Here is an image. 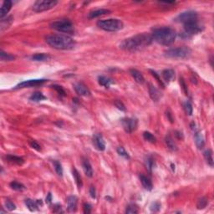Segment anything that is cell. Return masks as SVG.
Wrapping results in <instances>:
<instances>
[{
  "instance_id": "obj_1",
  "label": "cell",
  "mask_w": 214,
  "mask_h": 214,
  "mask_svg": "<svg viewBox=\"0 0 214 214\" xmlns=\"http://www.w3.org/2000/svg\"><path fill=\"white\" fill-rule=\"evenodd\" d=\"M153 41L152 36L150 34L143 33L132 37L124 40L121 43L120 48L126 51H138L148 47Z\"/></svg>"
},
{
  "instance_id": "obj_2",
  "label": "cell",
  "mask_w": 214,
  "mask_h": 214,
  "mask_svg": "<svg viewBox=\"0 0 214 214\" xmlns=\"http://www.w3.org/2000/svg\"><path fill=\"white\" fill-rule=\"evenodd\" d=\"M46 42L54 49L60 50H69L74 49L75 46V41L71 37L60 34L48 35L46 37Z\"/></svg>"
},
{
  "instance_id": "obj_3",
  "label": "cell",
  "mask_w": 214,
  "mask_h": 214,
  "mask_svg": "<svg viewBox=\"0 0 214 214\" xmlns=\"http://www.w3.org/2000/svg\"><path fill=\"white\" fill-rule=\"evenodd\" d=\"M151 36L153 40L160 45L168 46L175 41L177 37V33L174 29L170 27H162L155 29Z\"/></svg>"
},
{
  "instance_id": "obj_4",
  "label": "cell",
  "mask_w": 214,
  "mask_h": 214,
  "mask_svg": "<svg viewBox=\"0 0 214 214\" xmlns=\"http://www.w3.org/2000/svg\"><path fill=\"white\" fill-rule=\"evenodd\" d=\"M97 26L105 31L117 32L123 29L124 24L120 19H109L99 20L97 22Z\"/></svg>"
},
{
  "instance_id": "obj_5",
  "label": "cell",
  "mask_w": 214,
  "mask_h": 214,
  "mask_svg": "<svg viewBox=\"0 0 214 214\" xmlns=\"http://www.w3.org/2000/svg\"><path fill=\"white\" fill-rule=\"evenodd\" d=\"M50 27L52 29L57 30V31L65 33V34L73 35L74 33V25L68 19H61V20H57V21L53 22L50 24Z\"/></svg>"
},
{
  "instance_id": "obj_6",
  "label": "cell",
  "mask_w": 214,
  "mask_h": 214,
  "mask_svg": "<svg viewBox=\"0 0 214 214\" xmlns=\"http://www.w3.org/2000/svg\"><path fill=\"white\" fill-rule=\"evenodd\" d=\"M192 53V50L188 47H178L172 48L165 51V55L170 58L176 59H185L188 58Z\"/></svg>"
},
{
  "instance_id": "obj_7",
  "label": "cell",
  "mask_w": 214,
  "mask_h": 214,
  "mask_svg": "<svg viewBox=\"0 0 214 214\" xmlns=\"http://www.w3.org/2000/svg\"><path fill=\"white\" fill-rule=\"evenodd\" d=\"M175 21L177 23H182L183 24L197 21V13L193 10L185 11V12L180 13L175 19Z\"/></svg>"
},
{
  "instance_id": "obj_8",
  "label": "cell",
  "mask_w": 214,
  "mask_h": 214,
  "mask_svg": "<svg viewBox=\"0 0 214 214\" xmlns=\"http://www.w3.org/2000/svg\"><path fill=\"white\" fill-rule=\"evenodd\" d=\"M203 26L198 24V22H192L189 24H184V33L183 35H186V37L188 38L193 35H197L203 30Z\"/></svg>"
},
{
  "instance_id": "obj_9",
  "label": "cell",
  "mask_w": 214,
  "mask_h": 214,
  "mask_svg": "<svg viewBox=\"0 0 214 214\" xmlns=\"http://www.w3.org/2000/svg\"><path fill=\"white\" fill-rule=\"evenodd\" d=\"M58 3V1H47V0H39L36 1L33 6V9L37 13L44 12L53 8Z\"/></svg>"
},
{
  "instance_id": "obj_10",
  "label": "cell",
  "mask_w": 214,
  "mask_h": 214,
  "mask_svg": "<svg viewBox=\"0 0 214 214\" xmlns=\"http://www.w3.org/2000/svg\"><path fill=\"white\" fill-rule=\"evenodd\" d=\"M122 126L126 131V132L131 133L137 128V120L134 118H124L121 121Z\"/></svg>"
},
{
  "instance_id": "obj_11",
  "label": "cell",
  "mask_w": 214,
  "mask_h": 214,
  "mask_svg": "<svg viewBox=\"0 0 214 214\" xmlns=\"http://www.w3.org/2000/svg\"><path fill=\"white\" fill-rule=\"evenodd\" d=\"M47 81L46 79H29L26 81L21 82L19 85L15 86V89H22V88H29V87H35V86H39V85H43L44 83Z\"/></svg>"
},
{
  "instance_id": "obj_12",
  "label": "cell",
  "mask_w": 214,
  "mask_h": 214,
  "mask_svg": "<svg viewBox=\"0 0 214 214\" xmlns=\"http://www.w3.org/2000/svg\"><path fill=\"white\" fill-rule=\"evenodd\" d=\"M74 89L75 90V92L80 96H90V91L88 89V87L85 84H83L81 82H78L76 84L74 85Z\"/></svg>"
},
{
  "instance_id": "obj_13",
  "label": "cell",
  "mask_w": 214,
  "mask_h": 214,
  "mask_svg": "<svg viewBox=\"0 0 214 214\" xmlns=\"http://www.w3.org/2000/svg\"><path fill=\"white\" fill-rule=\"evenodd\" d=\"M93 142H94V145L96 147L97 150L101 151H105L106 149V143H105V140H104L103 137L101 134H95L94 136V138H93Z\"/></svg>"
},
{
  "instance_id": "obj_14",
  "label": "cell",
  "mask_w": 214,
  "mask_h": 214,
  "mask_svg": "<svg viewBox=\"0 0 214 214\" xmlns=\"http://www.w3.org/2000/svg\"><path fill=\"white\" fill-rule=\"evenodd\" d=\"M78 199L75 196H69L67 198V209L69 212H75L77 209Z\"/></svg>"
},
{
  "instance_id": "obj_15",
  "label": "cell",
  "mask_w": 214,
  "mask_h": 214,
  "mask_svg": "<svg viewBox=\"0 0 214 214\" xmlns=\"http://www.w3.org/2000/svg\"><path fill=\"white\" fill-rule=\"evenodd\" d=\"M149 95L153 101H158L161 98V91L152 85H149Z\"/></svg>"
},
{
  "instance_id": "obj_16",
  "label": "cell",
  "mask_w": 214,
  "mask_h": 214,
  "mask_svg": "<svg viewBox=\"0 0 214 214\" xmlns=\"http://www.w3.org/2000/svg\"><path fill=\"white\" fill-rule=\"evenodd\" d=\"M82 167L84 170L85 174L88 177H93V169L91 165H90V161H88V159L83 158L82 159Z\"/></svg>"
},
{
  "instance_id": "obj_17",
  "label": "cell",
  "mask_w": 214,
  "mask_h": 214,
  "mask_svg": "<svg viewBox=\"0 0 214 214\" xmlns=\"http://www.w3.org/2000/svg\"><path fill=\"white\" fill-rule=\"evenodd\" d=\"M194 140H195V143L198 149H202L203 148L204 145H205V140H204V137L201 131H196L195 135H194Z\"/></svg>"
},
{
  "instance_id": "obj_18",
  "label": "cell",
  "mask_w": 214,
  "mask_h": 214,
  "mask_svg": "<svg viewBox=\"0 0 214 214\" xmlns=\"http://www.w3.org/2000/svg\"><path fill=\"white\" fill-rule=\"evenodd\" d=\"M111 13V11L108 10V9H105V8L96 9V10L91 11V12H90V13H88V18L90 19H95V18H97V17H100V16L108 14V13Z\"/></svg>"
},
{
  "instance_id": "obj_19",
  "label": "cell",
  "mask_w": 214,
  "mask_h": 214,
  "mask_svg": "<svg viewBox=\"0 0 214 214\" xmlns=\"http://www.w3.org/2000/svg\"><path fill=\"white\" fill-rule=\"evenodd\" d=\"M130 74H131V75L133 77V79H135L136 82H137L138 84L142 85L143 83L145 82L144 76H143L142 74H141L140 71H138L137 69H130Z\"/></svg>"
},
{
  "instance_id": "obj_20",
  "label": "cell",
  "mask_w": 214,
  "mask_h": 214,
  "mask_svg": "<svg viewBox=\"0 0 214 214\" xmlns=\"http://www.w3.org/2000/svg\"><path fill=\"white\" fill-rule=\"evenodd\" d=\"M12 7V2L10 0H5L2 4L1 7V10H0V17L3 19L4 16L7 15V13L9 12Z\"/></svg>"
},
{
  "instance_id": "obj_21",
  "label": "cell",
  "mask_w": 214,
  "mask_h": 214,
  "mask_svg": "<svg viewBox=\"0 0 214 214\" xmlns=\"http://www.w3.org/2000/svg\"><path fill=\"white\" fill-rule=\"evenodd\" d=\"M161 75L163 77V79L167 83H169L172 80H173L175 78V72L173 69H164L162 73H161Z\"/></svg>"
},
{
  "instance_id": "obj_22",
  "label": "cell",
  "mask_w": 214,
  "mask_h": 214,
  "mask_svg": "<svg viewBox=\"0 0 214 214\" xmlns=\"http://www.w3.org/2000/svg\"><path fill=\"white\" fill-rule=\"evenodd\" d=\"M140 183L142 184L143 188H145V190L147 191H151L152 190V188H153V185H152V183L151 181L147 177H145L144 175H140Z\"/></svg>"
},
{
  "instance_id": "obj_23",
  "label": "cell",
  "mask_w": 214,
  "mask_h": 214,
  "mask_svg": "<svg viewBox=\"0 0 214 214\" xmlns=\"http://www.w3.org/2000/svg\"><path fill=\"white\" fill-rule=\"evenodd\" d=\"M98 81H99L100 85L106 88H109L113 84V80L106 76H100L98 79Z\"/></svg>"
},
{
  "instance_id": "obj_24",
  "label": "cell",
  "mask_w": 214,
  "mask_h": 214,
  "mask_svg": "<svg viewBox=\"0 0 214 214\" xmlns=\"http://www.w3.org/2000/svg\"><path fill=\"white\" fill-rule=\"evenodd\" d=\"M212 151L211 149H207V151L203 152L204 158L206 160L207 163L208 164L210 167H213V157H212Z\"/></svg>"
},
{
  "instance_id": "obj_25",
  "label": "cell",
  "mask_w": 214,
  "mask_h": 214,
  "mask_svg": "<svg viewBox=\"0 0 214 214\" xmlns=\"http://www.w3.org/2000/svg\"><path fill=\"white\" fill-rule=\"evenodd\" d=\"M6 160L9 161V162H11V163L17 164V165H22L24 162L23 158L19 157V156H13V155H8V156H6Z\"/></svg>"
},
{
  "instance_id": "obj_26",
  "label": "cell",
  "mask_w": 214,
  "mask_h": 214,
  "mask_svg": "<svg viewBox=\"0 0 214 214\" xmlns=\"http://www.w3.org/2000/svg\"><path fill=\"white\" fill-rule=\"evenodd\" d=\"M165 142H166L167 147L169 148L170 150H172V151H177V145H176V143H175L174 140L172 139V136H167L166 138H165Z\"/></svg>"
},
{
  "instance_id": "obj_27",
  "label": "cell",
  "mask_w": 214,
  "mask_h": 214,
  "mask_svg": "<svg viewBox=\"0 0 214 214\" xmlns=\"http://www.w3.org/2000/svg\"><path fill=\"white\" fill-rule=\"evenodd\" d=\"M25 205L29 208L30 212H35L39 209V206L36 203V202H34L31 199H26L25 200Z\"/></svg>"
},
{
  "instance_id": "obj_28",
  "label": "cell",
  "mask_w": 214,
  "mask_h": 214,
  "mask_svg": "<svg viewBox=\"0 0 214 214\" xmlns=\"http://www.w3.org/2000/svg\"><path fill=\"white\" fill-rule=\"evenodd\" d=\"M29 100L34 102H39L43 100H45V96L41 92H35L32 94L31 96L29 97Z\"/></svg>"
},
{
  "instance_id": "obj_29",
  "label": "cell",
  "mask_w": 214,
  "mask_h": 214,
  "mask_svg": "<svg viewBox=\"0 0 214 214\" xmlns=\"http://www.w3.org/2000/svg\"><path fill=\"white\" fill-rule=\"evenodd\" d=\"M50 58V55H45V54H36V55H33L31 57L32 59L35 61H45L49 59Z\"/></svg>"
},
{
  "instance_id": "obj_30",
  "label": "cell",
  "mask_w": 214,
  "mask_h": 214,
  "mask_svg": "<svg viewBox=\"0 0 214 214\" xmlns=\"http://www.w3.org/2000/svg\"><path fill=\"white\" fill-rule=\"evenodd\" d=\"M0 59L2 61H12L15 59V57L10 54L5 53L4 51L1 50L0 51Z\"/></svg>"
},
{
  "instance_id": "obj_31",
  "label": "cell",
  "mask_w": 214,
  "mask_h": 214,
  "mask_svg": "<svg viewBox=\"0 0 214 214\" xmlns=\"http://www.w3.org/2000/svg\"><path fill=\"white\" fill-rule=\"evenodd\" d=\"M73 177H74V180H75V183H76L78 188H82L81 177H80V175H79V173L78 172V171H77L75 168L73 169Z\"/></svg>"
},
{
  "instance_id": "obj_32",
  "label": "cell",
  "mask_w": 214,
  "mask_h": 214,
  "mask_svg": "<svg viewBox=\"0 0 214 214\" xmlns=\"http://www.w3.org/2000/svg\"><path fill=\"white\" fill-rule=\"evenodd\" d=\"M143 137H144V139L145 140H147L148 142H151L152 144L156 143V137L151 132H149V131H145V132L143 133Z\"/></svg>"
},
{
  "instance_id": "obj_33",
  "label": "cell",
  "mask_w": 214,
  "mask_h": 214,
  "mask_svg": "<svg viewBox=\"0 0 214 214\" xmlns=\"http://www.w3.org/2000/svg\"><path fill=\"white\" fill-rule=\"evenodd\" d=\"M10 188L13 189V190L15 191H24L25 189V187H24L22 183H19L18 182H12L10 183Z\"/></svg>"
},
{
  "instance_id": "obj_34",
  "label": "cell",
  "mask_w": 214,
  "mask_h": 214,
  "mask_svg": "<svg viewBox=\"0 0 214 214\" xmlns=\"http://www.w3.org/2000/svg\"><path fill=\"white\" fill-rule=\"evenodd\" d=\"M208 204V200L206 197H201L198 199L197 203V209H204Z\"/></svg>"
},
{
  "instance_id": "obj_35",
  "label": "cell",
  "mask_w": 214,
  "mask_h": 214,
  "mask_svg": "<svg viewBox=\"0 0 214 214\" xmlns=\"http://www.w3.org/2000/svg\"><path fill=\"white\" fill-rule=\"evenodd\" d=\"M53 165L56 173H57L59 177H62V176H63V168H62L61 164L59 163L58 161H53Z\"/></svg>"
},
{
  "instance_id": "obj_36",
  "label": "cell",
  "mask_w": 214,
  "mask_h": 214,
  "mask_svg": "<svg viewBox=\"0 0 214 214\" xmlns=\"http://www.w3.org/2000/svg\"><path fill=\"white\" fill-rule=\"evenodd\" d=\"M183 108H184L186 113L188 114V116H192L193 108V105H192V103H191L190 101H186L185 103L183 104Z\"/></svg>"
},
{
  "instance_id": "obj_37",
  "label": "cell",
  "mask_w": 214,
  "mask_h": 214,
  "mask_svg": "<svg viewBox=\"0 0 214 214\" xmlns=\"http://www.w3.org/2000/svg\"><path fill=\"white\" fill-rule=\"evenodd\" d=\"M145 167H146V169H147L150 172H151V171H152V169H153V167H154L153 159L151 158V157H147V158L145 159Z\"/></svg>"
},
{
  "instance_id": "obj_38",
  "label": "cell",
  "mask_w": 214,
  "mask_h": 214,
  "mask_svg": "<svg viewBox=\"0 0 214 214\" xmlns=\"http://www.w3.org/2000/svg\"><path fill=\"white\" fill-rule=\"evenodd\" d=\"M126 213H128V214L138 213L137 207L136 206V205H134V204H130L129 206L126 207Z\"/></svg>"
},
{
  "instance_id": "obj_39",
  "label": "cell",
  "mask_w": 214,
  "mask_h": 214,
  "mask_svg": "<svg viewBox=\"0 0 214 214\" xmlns=\"http://www.w3.org/2000/svg\"><path fill=\"white\" fill-rule=\"evenodd\" d=\"M117 152H118V154H119L120 156H123V157H125L126 159H130L129 154L127 153L126 151V150H125L122 146H120V147L117 148Z\"/></svg>"
},
{
  "instance_id": "obj_40",
  "label": "cell",
  "mask_w": 214,
  "mask_h": 214,
  "mask_svg": "<svg viewBox=\"0 0 214 214\" xmlns=\"http://www.w3.org/2000/svg\"><path fill=\"white\" fill-rule=\"evenodd\" d=\"M150 71V73L151 74V75L154 77V78H156V79L157 80V82H158L159 84L162 86V87H165V85H164V84H163V81L161 80V78H160V76H159V74L156 73V71H154V70H151V69H150L149 70Z\"/></svg>"
},
{
  "instance_id": "obj_41",
  "label": "cell",
  "mask_w": 214,
  "mask_h": 214,
  "mask_svg": "<svg viewBox=\"0 0 214 214\" xmlns=\"http://www.w3.org/2000/svg\"><path fill=\"white\" fill-rule=\"evenodd\" d=\"M160 209H161V203L158 202H154V203L151 204V212H157L160 211Z\"/></svg>"
},
{
  "instance_id": "obj_42",
  "label": "cell",
  "mask_w": 214,
  "mask_h": 214,
  "mask_svg": "<svg viewBox=\"0 0 214 214\" xmlns=\"http://www.w3.org/2000/svg\"><path fill=\"white\" fill-rule=\"evenodd\" d=\"M5 207L8 211H13V210H15L16 208V206L10 201V200H6Z\"/></svg>"
},
{
  "instance_id": "obj_43",
  "label": "cell",
  "mask_w": 214,
  "mask_h": 214,
  "mask_svg": "<svg viewBox=\"0 0 214 214\" xmlns=\"http://www.w3.org/2000/svg\"><path fill=\"white\" fill-rule=\"evenodd\" d=\"M52 87H53L54 89H55V90L59 94V95H62V96H65V91H64V90L63 88L61 87V86L57 85H53Z\"/></svg>"
},
{
  "instance_id": "obj_44",
  "label": "cell",
  "mask_w": 214,
  "mask_h": 214,
  "mask_svg": "<svg viewBox=\"0 0 214 214\" xmlns=\"http://www.w3.org/2000/svg\"><path fill=\"white\" fill-rule=\"evenodd\" d=\"M180 85H181V87L183 89V92L185 93V95H188V86L186 85L185 81L183 78H180Z\"/></svg>"
},
{
  "instance_id": "obj_45",
  "label": "cell",
  "mask_w": 214,
  "mask_h": 214,
  "mask_svg": "<svg viewBox=\"0 0 214 214\" xmlns=\"http://www.w3.org/2000/svg\"><path fill=\"white\" fill-rule=\"evenodd\" d=\"M29 145H30V146H31L32 148L35 149L36 151H41V146H40V144H39L38 142H36L35 140H31V141L29 142Z\"/></svg>"
},
{
  "instance_id": "obj_46",
  "label": "cell",
  "mask_w": 214,
  "mask_h": 214,
  "mask_svg": "<svg viewBox=\"0 0 214 214\" xmlns=\"http://www.w3.org/2000/svg\"><path fill=\"white\" fill-rule=\"evenodd\" d=\"M114 104H115V106H117V108L119 109V110H121V111H126V107H125L124 104L122 103L121 101H116Z\"/></svg>"
},
{
  "instance_id": "obj_47",
  "label": "cell",
  "mask_w": 214,
  "mask_h": 214,
  "mask_svg": "<svg viewBox=\"0 0 214 214\" xmlns=\"http://www.w3.org/2000/svg\"><path fill=\"white\" fill-rule=\"evenodd\" d=\"M83 210H84V213H90V212H91V206L89 203H84L83 204Z\"/></svg>"
},
{
  "instance_id": "obj_48",
  "label": "cell",
  "mask_w": 214,
  "mask_h": 214,
  "mask_svg": "<svg viewBox=\"0 0 214 214\" xmlns=\"http://www.w3.org/2000/svg\"><path fill=\"white\" fill-rule=\"evenodd\" d=\"M53 212H58V213H59V212H63L62 207H61L60 205H59V204H56V205H55Z\"/></svg>"
},
{
  "instance_id": "obj_49",
  "label": "cell",
  "mask_w": 214,
  "mask_h": 214,
  "mask_svg": "<svg viewBox=\"0 0 214 214\" xmlns=\"http://www.w3.org/2000/svg\"><path fill=\"white\" fill-rule=\"evenodd\" d=\"M90 194L92 198H95V188L94 187H90Z\"/></svg>"
},
{
  "instance_id": "obj_50",
  "label": "cell",
  "mask_w": 214,
  "mask_h": 214,
  "mask_svg": "<svg viewBox=\"0 0 214 214\" xmlns=\"http://www.w3.org/2000/svg\"><path fill=\"white\" fill-rule=\"evenodd\" d=\"M51 201H52V196H51V193H49L47 197H46V203L50 204Z\"/></svg>"
},
{
  "instance_id": "obj_51",
  "label": "cell",
  "mask_w": 214,
  "mask_h": 214,
  "mask_svg": "<svg viewBox=\"0 0 214 214\" xmlns=\"http://www.w3.org/2000/svg\"><path fill=\"white\" fill-rule=\"evenodd\" d=\"M175 133H176L175 135H176V136H177V138H178V139H183V133L180 132V131H176Z\"/></svg>"
},
{
  "instance_id": "obj_52",
  "label": "cell",
  "mask_w": 214,
  "mask_h": 214,
  "mask_svg": "<svg viewBox=\"0 0 214 214\" xmlns=\"http://www.w3.org/2000/svg\"><path fill=\"white\" fill-rule=\"evenodd\" d=\"M36 203H37V205H38V206H39V207H40V206H42V205H43L42 200H37V201H36Z\"/></svg>"
}]
</instances>
